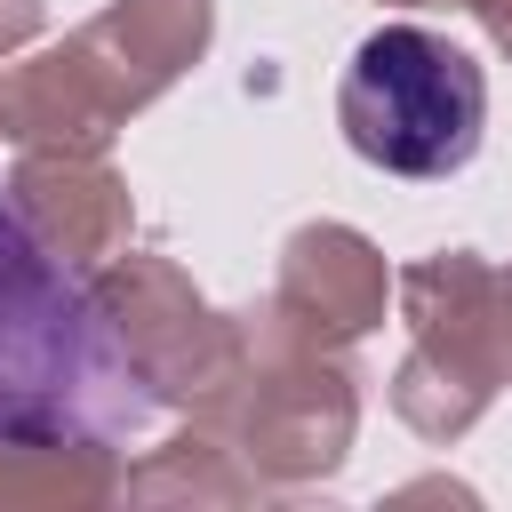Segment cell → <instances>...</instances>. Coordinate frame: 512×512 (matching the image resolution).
Instances as JSON below:
<instances>
[{
  "instance_id": "obj_8",
  "label": "cell",
  "mask_w": 512,
  "mask_h": 512,
  "mask_svg": "<svg viewBox=\"0 0 512 512\" xmlns=\"http://www.w3.org/2000/svg\"><path fill=\"white\" fill-rule=\"evenodd\" d=\"M128 120H136L128 96L112 88V72L88 56L80 32L0 72V144L16 152H104Z\"/></svg>"
},
{
  "instance_id": "obj_6",
  "label": "cell",
  "mask_w": 512,
  "mask_h": 512,
  "mask_svg": "<svg viewBox=\"0 0 512 512\" xmlns=\"http://www.w3.org/2000/svg\"><path fill=\"white\" fill-rule=\"evenodd\" d=\"M8 208L24 216V232L72 264V272H96L128 248V224H136V200H128V176L104 160V152H16V176H8Z\"/></svg>"
},
{
  "instance_id": "obj_10",
  "label": "cell",
  "mask_w": 512,
  "mask_h": 512,
  "mask_svg": "<svg viewBox=\"0 0 512 512\" xmlns=\"http://www.w3.org/2000/svg\"><path fill=\"white\" fill-rule=\"evenodd\" d=\"M88 56L112 72V88L128 96V112H144L152 96H168L216 40V0H104L80 24Z\"/></svg>"
},
{
  "instance_id": "obj_12",
  "label": "cell",
  "mask_w": 512,
  "mask_h": 512,
  "mask_svg": "<svg viewBox=\"0 0 512 512\" xmlns=\"http://www.w3.org/2000/svg\"><path fill=\"white\" fill-rule=\"evenodd\" d=\"M392 416H400L416 440H464V432L488 416V400L464 392L456 376H440L432 360L400 352V368H392Z\"/></svg>"
},
{
  "instance_id": "obj_2",
  "label": "cell",
  "mask_w": 512,
  "mask_h": 512,
  "mask_svg": "<svg viewBox=\"0 0 512 512\" xmlns=\"http://www.w3.org/2000/svg\"><path fill=\"white\" fill-rule=\"evenodd\" d=\"M336 128L344 144L408 184H440L480 152L488 128V80L480 64L424 24H376L336 88Z\"/></svg>"
},
{
  "instance_id": "obj_14",
  "label": "cell",
  "mask_w": 512,
  "mask_h": 512,
  "mask_svg": "<svg viewBox=\"0 0 512 512\" xmlns=\"http://www.w3.org/2000/svg\"><path fill=\"white\" fill-rule=\"evenodd\" d=\"M472 16H480V32L496 40V56H512V0H464Z\"/></svg>"
},
{
  "instance_id": "obj_15",
  "label": "cell",
  "mask_w": 512,
  "mask_h": 512,
  "mask_svg": "<svg viewBox=\"0 0 512 512\" xmlns=\"http://www.w3.org/2000/svg\"><path fill=\"white\" fill-rule=\"evenodd\" d=\"M376 8H432V0H376Z\"/></svg>"
},
{
  "instance_id": "obj_5",
  "label": "cell",
  "mask_w": 512,
  "mask_h": 512,
  "mask_svg": "<svg viewBox=\"0 0 512 512\" xmlns=\"http://www.w3.org/2000/svg\"><path fill=\"white\" fill-rule=\"evenodd\" d=\"M392 304L408 320V352L456 376L464 392L496 400L512 384V272L480 248H432L392 272Z\"/></svg>"
},
{
  "instance_id": "obj_13",
  "label": "cell",
  "mask_w": 512,
  "mask_h": 512,
  "mask_svg": "<svg viewBox=\"0 0 512 512\" xmlns=\"http://www.w3.org/2000/svg\"><path fill=\"white\" fill-rule=\"evenodd\" d=\"M40 16H48V0H0V56H16L40 32Z\"/></svg>"
},
{
  "instance_id": "obj_7",
  "label": "cell",
  "mask_w": 512,
  "mask_h": 512,
  "mask_svg": "<svg viewBox=\"0 0 512 512\" xmlns=\"http://www.w3.org/2000/svg\"><path fill=\"white\" fill-rule=\"evenodd\" d=\"M272 304L328 352H352L360 336L384 328V304H392V272L376 256L368 232L352 224H296L280 240V280H272Z\"/></svg>"
},
{
  "instance_id": "obj_9",
  "label": "cell",
  "mask_w": 512,
  "mask_h": 512,
  "mask_svg": "<svg viewBox=\"0 0 512 512\" xmlns=\"http://www.w3.org/2000/svg\"><path fill=\"white\" fill-rule=\"evenodd\" d=\"M120 456L80 416H8L0 424V512H96L120 496Z\"/></svg>"
},
{
  "instance_id": "obj_11",
  "label": "cell",
  "mask_w": 512,
  "mask_h": 512,
  "mask_svg": "<svg viewBox=\"0 0 512 512\" xmlns=\"http://www.w3.org/2000/svg\"><path fill=\"white\" fill-rule=\"evenodd\" d=\"M120 496L128 504H264L272 488L240 464V448L216 432V424H192L184 416V432L176 440H160L144 464H128L120 472Z\"/></svg>"
},
{
  "instance_id": "obj_3",
  "label": "cell",
  "mask_w": 512,
  "mask_h": 512,
  "mask_svg": "<svg viewBox=\"0 0 512 512\" xmlns=\"http://www.w3.org/2000/svg\"><path fill=\"white\" fill-rule=\"evenodd\" d=\"M88 312H96V336L112 352V368L136 384L144 408H176V416H200L232 360H240V320L216 312L184 264L168 256H136L120 248L112 264L88 272Z\"/></svg>"
},
{
  "instance_id": "obj_4",
  "label": "cell",
  "mask_w": 512,
  "mask_h": 512,
  "mask_svg": "<svg viewBox=\"0 0 512 512\" xmlns=\"http://www.w3.org/2000/svg\"><path fill=\"white\" fill-rule=\"evenodd\" d=\"M120 376L88 288L72 264H56L24 216L0 200V424L8 416H80V400Z\"/></svg>"
},
{
  "instance_id": "obj_1",
  "label": "cell",
  "mask_w": 512,
  "mask_h": 512,
  "mask_svg": "<svg viewBox=\"0 0 512 512\" xmlns=\"http://www.w3.org/2000/svg\"><path fill=\"white\" fill-rule=\"evenodd\" d=\"M232 320H240V360L192 424H216L264 488L336 480L360 432V376L344 368V352L312 344L272 296Z\"/></svg>"
}]
</instances>
